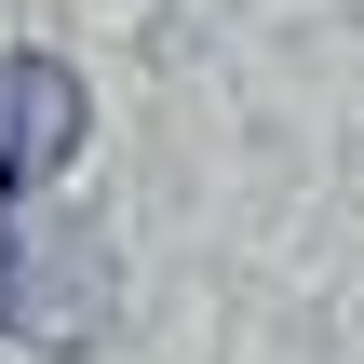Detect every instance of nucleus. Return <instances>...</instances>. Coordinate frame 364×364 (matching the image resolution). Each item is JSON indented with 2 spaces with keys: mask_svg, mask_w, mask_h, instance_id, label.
Listing matches in <instances>:
<instances>
[{
  "mask_svg": "<svg viewBox=\"0 0 364 364\" xmlns=\"http://www.w3.org/2000/svg\"><path fill=\"white\" fill-rule=\"evenodd\" d=\"M108 297H122L108 230H81V216H54V203H14V216H0V338H27V351H95V338H108Z\"/></svg>",
  "mask_w": 364,
  "mask_h": 364,
  "instance_id": "f257e3e1",
  "label": "nucleus"
},
{
  "mask_svg": "<svg viewBox=\"0 0 364 364\" xmlns=\"http://www.w3.org/2000/svg\"><path fill=\"white\" fill-rule=\"evenodd\" d=\"M95 135V95L68 54H0V203H41Z\"/></svg>",
  "mask_w": 364,
  "mask_h": 364,
  "instance_id": "f03ea898",
  "label": "nucleus"
}]
</instances>
